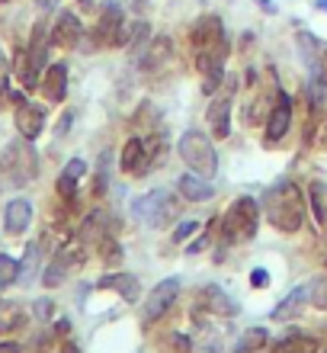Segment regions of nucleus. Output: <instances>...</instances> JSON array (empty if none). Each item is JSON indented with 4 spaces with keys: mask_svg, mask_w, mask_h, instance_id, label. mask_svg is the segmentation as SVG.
Listing matches in <instances>:
<instances>
[{
    "mask_svg": "<svg viewBox=\"0 0 327 353\" xmlns=\"http://www.w3.org/2000/svg\"><path fill=\"white\" fill-rule=\"evenodd\" d=\"M189 42H193V55H196V68L206 74L202 81V93H215L218 84L224 77V58H228V36H224V26L218 17H202L189 32Z\"/></svg>",
    "mask_w": 327,
    "mask_h": 353,
    "instance_id": "f257e3e1",
    "label": "nucleus"
},
{
    "mask_svg": "<svg viewBox=\"0 0 327 353\" xmlns=\"http://www.w3.org/2000/svg\"><path fill=\"white\" fill-rule=\"evenodd\" d=\"M263 212L273 228L295 234L305 225V193L292 180H279L263 193Z\"/></svg>",
    "mask_w": 327,
    "mask_h": 353,
    "instance_id": "f03ea898",
    "label": "nucleus"
},
{
    "mask_svg": "<svg viewBox=\"0 0 327 353\" xmlns=\"http://www.w3.org/2000/svg\"><path fill=\"white\" fill-rule=\"evenodd\" d=\"M257 225H260V209L251 196H241L234 199L231 209L224 212L222 219V244L234 248V244H247L257 234Z\"/></svg>",
    "mask_w": 327,
    "mask_h": 353,
    "instance_id": "7ed1b4c3",
    "label": "nucleus"
},
{
    "mask_svg": "<svg viewBox=\"0 0 327 353\" xmlns=\"http://www.w3.org/2000/svg\"><path fill=\"white\" fill-rule=\"evenodd\" d=\"M0 168H3V176H7L17 190L32 183L39 176V154H36V148H32V141L23 139V135H19V141H10L7 148H3Z\"/></svg>",
    "mask_w": 327,
    "mask_h": 353,
    "instance_id": "20e7f679",
    "label": "nucleus"
},
{
    "mask_svg": "<svg viewBox=\"0 0 327 353\" xmlns=\"http://www.w3.org/2000/svg\"><path fill=\"white\" fill-rule=\"evenodd\" d=\"M131 215L145 222L148 228H167V225L177 222L180 215V199L167 190H151L148 196H141L131 203Z\"/></svg>",
    "mask_w": 327,
    "mask_h": 353,
    "instance_id": "39448f33",
    "label": "nucleus"
},
{
    "mask_svg": "<svg viewBox=\"0 0 327 353\" xmlns=\"http://www.w3.org/2000/svg\"><path fill=\"white\" fill-rule=\"evenodd\" d=\"M177 148H180L183 164H187L193 174L206 176V180H212V176L218 174V154H215V145L209 141V135L189 129V132H183V139H180Z\"/></svg>",
    "mask_w": 327,
    "mask_h": 353,
    "instance_id": "423d86ee",
    "label": "nucleus"
},
{
    "mask_svg": "<svg viewBox=\"0 0 327 353\" xmlns=\"http://www.w3.org/2000/svg\"><path fill=\"white\" fill-rule=\"evenodd\" d=\"M45 65H48V42H45V23H39L32 29V39H29V48L19 52L17 58V71H19V81L26 90L42 84V74H45Z\"/></svg>",
    "mask_w": 327,
    "mask_h": 353,
    "instance_id": "0eeeda50",
    "label": "nucleus"
},
{
    "mask_svg": "<svg viewBox=\"0 0 327 353\" xmlns=\"http://www.w3.org/2000/svg\"><path fill=\"white\" fill-rule=\"evenodd\" d=\"M164 141L160 139H129L122 148V170L129 176H148V170L154 168V161L160 158Z\"/></svg>",
    "mask_w": 327,
    "mask_h": 353,
    "instance_id": "6e6552de",
    "label": "nucleus"
},
{
    "mask_svg": "<svg viewBox=\"0 0 327 353\" xmlns=\"http://www.w3.org/2000/svg\"><path fill=\"white\" fill-rule=\"evenodd\" d=\"M125 13H122V3L116 0H106L103 10H100V19H96V29H94V39L96 46H106V48H119L122 46V29H125Z\"/></svg>",
    "mask_w": 327,
    "mask_h": 353,
    "instance_id": "1a4fd4ad",
    "label": "nucleus"
},
{
    "mask_svg": "<svg viewBox=\"0 0 327 353\" xmlns=\"http://www.w3.org/2000/svg\"><path fill=\"white\" fill-rule=\"evenodd\" d=\"M180 279L177 276H170V279H164V283H158V286L151 289V296H148V302H145V312H141V318L148 321V325H154V321H160V318L167 315V308L177 302V296H180Z\"/></svg>",
    "mask_w": 327,
    "mask_h": 353,
    "instance_id": "9d476101",
    "label": "nucleus"
},
{
    "mask_svg": "<svg viewBox=\"0 0 327 353\" xmlns=\"http://www.w3.org/2000/svg\"><path fill=\"white\" fill-rule=\"evenodd\" d=\"M292 125V97L289 93H276V103H273L270 116H266V145H279L286 139V132Z\"/></svg>",
    "mask_w": 327,
    "mask_h": 353,
    "instance_id": "9b49d317",
    "label": "nucleus"
},
{
    "mask_svg": "<svg viewBox=\"0 0 327 353\" xmlns=\"http://www.w3.org/2000/svg\"><path fill=\"white\" fill-rule=\"evenodd\" d=\"M81 39H84V23H81L71 10L58 13L55 26H52V32H48V42L58 46V48H74Z\"/></svg>",
    "mask_w": 327,
    "mask_h": 353,
    "instance_id": "f8f14e48",
    "label": "nucleus"
},
{
    "mask_svg": "<svg viewBox=\"0 0 327 353\" xmlns=\"http://www.w3.org/2000/svg\"><path fill=\"white\" fill-rule=\"evenodd\" d=\"M42 129H45V110L32 100H19L17 103V132L23 139L36 141L42 135Z\"/></svg>",
    "mask_w": 327,
    "mask_h": 353,
    "instance_id": "ddd939ff",
    "label": "nucleus"
},
{
    "mask_svg": "<svg viewBox=\"0 0 327 353\" xmlns=\"http://www.w3.org/2000/svg\"><path fill=\"white\" fill-rule=\"evenodd\" d=\"M199 305L206 308L209 315H218V318L238 315V302H234L222 286H202V292H199Z\"/></svg>",
    "mask_w": 327,
    "mask_h": 353,
    "instance_id": "4468645a",
    "label": "nucleus"
},
{
    "mask_svg": "<svg viewBox=\"0 0 327 353\" xmlns=\"http://www.w3.org/2000/svg\"><path fill=\"white\" fill-rule=\"evenodd\" d=\"M81 257H84V251H81V254H71V248L65 244V248L55 254V261L45 267V273H42V283H45V289L61 286V283H65V276H67V270L74 267Z\"/></svg>",
    "mask_w": 327,
    "mask_h": 353,
    "instance_id": "2eb2a0df",
    "label": "nucleus"
},
{
    "mask_svg": "<svg viewBox=\"0 0 327 353\" xmlns=\"http://www.w3.org/2000/svg\"><path fill=\"white\" fill-rule=\"evenodd\" d=\"M42 93H45L52 103H61L67 97V65L65 61H55V65L45 68V74H42Z\"/></svg>",
    "mask_w": 327,
    "mask_h": 353,
    "instance_id": "dca6fc26",
    "label": "nucleus"
},
{
    "mask_svg": "<svg viewBox=\"0 0 327 353\" xmlns=\"http://www.w3.org/2000/svg\"><path fill=\"white\" fill-rule=\"evenodd\" d=\"M170 58H173V42H170L167 36H158L154 42H148L145 55H141V71L154 74V71H160V68H167Z\"/></svg>",
    "mask_w": 327,
    "mask_h": 353,
    "instance_id": "f3484780",
    "label": "nucleus"
},
{
    "mask_svg": "<svg viewBox=\"0 0 327 353\" xmlns=\"http://www.w3.org/2000/svg\"><path fill=\"white\" fill-rule=\"evenodd\" d=\"M29 222H32V205L26 199H10L7 209H3V232L17 238L29 228Z\"/></svg>",
    "mask_w": 327,
    "mask_h": 353,
    "instance_id": "a211bd4d",
    "label": "nucleus"
},
{
    "mask_svg": "<svg viewBox=\"0 0 327 353\" xmlns=\"http://www.w3.org/2000/svg\"><path fill=\"white\" fill-rule=\"evenodd\" d=\"M177 190H180V196H183L187 203H209V199L215 196L212 183H209L206 176H199V174H183L177 180Z\"/></svg>",
    "mask_w": 327,
    "mask_h": 353,
    "instance_id": "6ab92c4d",
    "label": "nucleus"
},
{
    "mask_svg": "<svg viewBox=\"0 0 327 353\" xmlns=\"http://www.w3.org/2000/svg\"><path fill=\"white\" fill-rule=\"evenodd\" d=\"M100 289L119 292L125 302H138L141 299V283H138V276H131V273H109V276L100 279Z\"/></svg>",
    "mask_w": 327,
    "mask_h": 353,
    "instance_id": "aec40b11",
    "label": "nucleus"
},
{
    "mask_svg": "<svg viewBox=\"0 0 327 353\" xmlns=\"http://www.w3.org/2000/svg\"><path fill=\"white\" fill-rule=\"evenodd\" d=\"M305 305H308V289H305V286L292 289L289 296L273 308V321H292V318L302 315V308H305Z\"/></svg>",
    "mask_w": 327,
    "mask_h": 353,
    "instance_id": "412c9836",
    "label": "nucleus"
},
{
    "mask_svg": "<svg viewBox=\"0 0 327 353\" xmlns=\"http://www.w3.org/2000/svg\"><path fill=\"white\" fill-rule=\"evenodd\" d=\"M209 125L215 132V139H228V132H231V100L228 97L209 103Z\"/></svg>",
    "mask_w": 327,
    "mask_h": 353,
    "instance_id": "4be33fe9",
    "label": "nucleus"
},
{
    "mask_svg": "<svg viewBox=\"0 0 327 353\" xmlns=\"http://www.w3.org/2000/svg\"><path fill=\"white\" fill-rule=\"evenodd\" d=\"M87 174V164L81 158H71L65 164V170H61V176H58V193L65 196V199H71V196L77 193V183H81V176Z\"/></svg>",
    "mask_w": 327,
    "mask_h": 353,
    "instance_id": "5701e85b",
    "label": "nucleus"
},
{
    "mask_svg": "<svg viewBox=\"0 0 327 353\" xmlns=\"http://www.w3.org/2000/svg\"><path fill=\"white\" fill-rule=\"evenodd\" d=\"M26 321V312L19 302H10V299H0V334H10V331H17L23 327Z\"/></svg>",
    "mask_w": 327,
    "mask_h": 353,
    "instance_id": "b1692460",
    "label": "nucleus"
},
{
    "mask_svg": "<svg viewBox=\"0 0 327 353\" xmlns=\"http://www.w3.org/2000/svg\"><path fill=\"white\" fill-rule=\"evenodd\" d=\"M106 219L109 215L106 212H90L84 219V225H81V241L84 244H100L106 238Z\"/></svg>",
    "mask_w": 327,
    "mask_h": 353,
    "instance_id": "393cba45",
    "label": "nucleus"
},
{
    "mask_svg": "<svg viewBox=\"0 0 327 353\" xmlns=\"http://www.w3.org/2000/svg\"><path fill=\"white\" fill-rule=\"evenodd\" d=\"M299 55L302 61H305V68H321L324 61H321V55H324V46H321L318 39L311 36V32H299Z\"/></svg>",
    "mask_w": 327,
    "mask_h": 353,
    "instance_id": "a878e982",
    "label": "nucleus"
},
{
    "mask_svg": "<svg viewBox=\"0 0 327 353\" xmlns=\"http://www.w3.org/2000/svg\"><path fill=\"white\" fill-rule=\"evenodd\" d=\"M308 199H311V212H315L318 225L327 232V183L315 180V183L308 186Z\"/></svg>",
    "mask_w": 327,
    "mask_h": 353,
    "instance_id": "bb28decb",
    "label": "nucleus"
},
{
    "mask_svg": "<svg viewBox=\"0 0 327 353\" xmlns=\"http://www.w3.org/2000/svg\"><path fill=\"white\" fill-rule=\"evenodd\" d=\"M270 334L263 331V327H247L238 341H234V353H257L260 347H266Z\"/></svg>",
    "mask_w": 327,
    "mask_h": 353,
    "instance_id": "cd10ccee",
    "label": "nucleus"
},
{
    "mask_svg": "<svg viewBox=\"0 0 327 353\" xmlns=\"http://www.w3.org/2000/svg\"><path fill=\"white\" fill-rule=\"evenodd\" d=\"M276 353H318V344H315V337L292 334V337H286V341H282Z\"/></svg>",
    "mask_w": 327,
    "mask_h": 353,
    "instance_id": "c85d7f7f",
    "label": "nucleus"
},
{
    "mask_svg": "<svg viewBox=\"0 0 327 353\" xmlns=\"http://www.w3.org/2000/svg\"><path fill=\"white\" fill-rule=\"evenodd\" d=\"M305 289H308L311 305L321 308V312H327V276H318V279H311V283H305Z\"/></svg>",
    "mask_w": 327,
    "mask_h": 353,
    "instance_id": "c756f323",
    "label": "nucleus"
},
{
    "mask_svg": "<svg viewBox=\"0 0 327 353\" xmlns=\"http://www.w3.org/2000/svg\"><path fill=\"white\" fill-rule=\"evenodd\" d=\"M36 267H39V244H29L26 257H23V263H19V279L17 283H32V276H36Z\"/></svg>",
    "mask_w": 327,
    "mask_h": 353,
    "instance_id": "7c9ffc66",
    "label": "nucleus"
},
{
    "mask_svg": "<svg viewBox=\"0 0 327 353\" xmlns=\"http://www.w3.org/2000/svg\"><path fill=\"white\" fill-rule=\"evenodd\" d=\"M17 279H19V263L13 257H7V254H0V292L13 286Z\"/></svg>",
    "mask_w": 327,
    "mask_h": 353,
    "instance_id": "2f4dec72",
    "label": "nucleus"
},
{
    "mask_svg": "<svg viewBox=\"0 0 327 353\" xmlns=\"http://www.w3.org/2000/svg\"><path fill=\"white\" fill-rule=\"evenodd\" d=\"M100 257H103L109 267H116V263H122V248H119V241L112 238V234H106L103 241H100Z\"/></svg>",
    "mask_w": 327,
    "mask_h": 353,
    "instance_id": "473e14b6",
    "label": "nucleus"
},
{
    "mask_svg": "<svg viewBox=\"0 0 327 353\" xmlns=\"http://www.w3.org/2000/svg\"><path fill=\"white\" fill-rule=\"evenodd\" d=\"M196 228H199V222H196V219H187V222H180L177 228H173V244L187 241V238H189V234H193V232H196Z\"/></svg>",
    "mask_w": 327,
    "mask_h": 353,
    "instance_id": "72a5a7b5",
    "label": "nucleus"
},
{
    "mask_svg": "<svg viewBox=\"0 0 327 353\" xmlns=\"http://www.w3.org/2000/svg\"><path fill=\"white\" fill-rule=\"evenodd\" d=\"M32 312H36L39 321H48V318H52V302H48V299H39L36 305H32Z\"/></svg>",
    "mask_w": 327,
    "mask_h": 353,
    "instance_id": "f704fd0d",
    "label": "nucleus"
},
{
    "mask_svg": "<svg viewBox=\"0 0 327 353\" xmlns=\"http://www.w3.org/2000/svg\"><path fill=\"white\" fill-rule=\"evenodd\" d=\"M251 286H270V273L257 267V270L251 273Z\"/></svg>",
    "mask_w": 327,
    "mask_h": 353,
    "instance_id": "c9c22d12",
    "label": "nucleus"
},
{
    "mask_svg": "<svg viewBox=\"0 0 327 353\" xmlns=\"http://www.w3.org/2000/svg\"><path fill=\"white\" fill-rule=\"evenodd\" d=\"M170 344H173V350H177V353H189V337L173 334V337H170Z\"/></svg>",
    "mask_w": 327,
    "mask_h": 353,
    "instance_id": "e433bc0d",
    "label": "nucleus"
},
{
    "mask_svg": "<svg viewBox=\"0 0 327 353\" xmlns=\"http://www.w3.org/2000/svg\"><path fill=\"white\" fill-rule=\"evenodd\" d=\"M209 244H212V232H206V234H202V238H199V241L193 244V248H189V254H199V251H206Z\"/></svg>",
    "mask_w": 327,
    "mask_h": 353,
    "instance_id": "4c0bfd02",
    "label": "nucleus"
},
{
    "mask_svg": "<svg viewBox=\"0 0 327 353\" xmlns=\"http://www.w3.org/2000/svg\"><path fill=\"white\" fill-rule=\"evenodd\" d=\"M71 119H74V112H65V116H61V122H58V129H55L58 139H61V135H65V132L71 129Z\"/></svg>",
    "mask_w": 327,
    "mask_h": 353,
    "instance_id": "58836bf2",
    "label": "nucleus"
},
{
    "mask_svg": "<svg viewBox=\"0 0 327 353\" xmlns=\"http://www.w3.org/2000/svg\"><path fill=\"white\" fill-rule=\"evenodd\" d=\"M0 353H23V347L17 341H0Z\"/></svg>",
    "mask_w": 327,
    "mask_h": 353,
    "instance_id": "ea45409f",
    "label": "nucleus"
},
{
    "mask_svg": "<svg viewBox=\"0 0 327 353\" xmlns=\"http://www.w3.org/2000/svg\"><path fill=\"white\" fill-rule=\"evenodd\" d=\"M61 353H81V347H77V344H71V341H67V344H61Z\"/></svg>",
    "mask_w": 327,
    "mask_h": 353,
    "instance_id": "a19ab883",
    "label": "nucleus"
},
{
    "mask_svg": "<svg viewBox=\"0 0 327 353\" xmlns=\"http://www.w3.org/2000/svg\"><path fill=\"white\" fill-rule=\"evenodd\" d=\"M77 3H81V7L87 10V7H90V3H94V0H77Z\"/></svg>",
    "mask_w": 327,
    "mask_h": 353,
    "instance_id": "79ce46f5",
    "label": "nucleus"
},
{
    "mask_svg": "<svg viewBox=\"0 0 327 353\" xmlns=\"http://www.w3.org/2000/svg\"><path fill=\"white\" fill-rule=\"evenodd\" d=\"M52 3H58V0H42V7H52Z\"/></svg>",
    "mask_w": 327,
    "mask_h": 353,
    "instance_id": "37998d69",
    "label": "nucleus"
},
{
    "mask_svg": "<svg viewBox=\"0 0 327 353\" xmlns=\"http://www.w3.org/2000/svg\"><path fill=\"white\" fill-rule=\"evenodd\" d=\"M138 3H148V0H138Z\"/></svg>",
    "mask_w": 327,
    "mask_h": 353,
    "instance_id": "c03bdc74",
    "label": "nucleus"
},
{
    "mask_svg": "<svg viewBox=\"0 0 327 353\" xmlns=\"http://www.w3.org/2000/svg\"><path fill=\"white\" fill-rule=\"evenodd\" d=\"M0 3H10V0H0Z\"/></svg>",
    "mask_w": 327,
    "mask_h": 353,
    "instance_id": "a18cd8bd",
    "label": "nucleus"
}]
</instances>
